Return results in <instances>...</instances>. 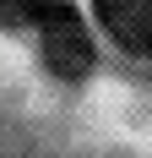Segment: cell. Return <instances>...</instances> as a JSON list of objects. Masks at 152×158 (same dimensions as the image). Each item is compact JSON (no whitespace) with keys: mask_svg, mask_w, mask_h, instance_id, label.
Returning <instances> with one entry per match:
<instances>
[{"mask_svg":"<svg viewBox=\"0 0 152 158\" xmlns=\"http://www.w3.org/2000/svg\"><path fill=\"white\" fill-rule=\"evenodd\" d=\"M33 22L44 27V60H49V71H60V77H87V65H92V38H87V27H82V16H76L71 6L44 0Z\"/></svg>","mask_w":152,"mask_h":158,"instance_id":"6da1fadb","label":"cell"},{"mask_svg":"<svg viewBox=\"0 0 152 158\" xmlns=\"http://www.w3.org/2000/svg\"><path fill=\"white\" fill-rule=\"evenodd\" d=\"M98 22L109 27V38L136 55H152V0H92Z\"/></svg>","mask_w":152,"mask_h":158,"instance_id":"7a4b0ae2","label":"cell"}]
</instances>
